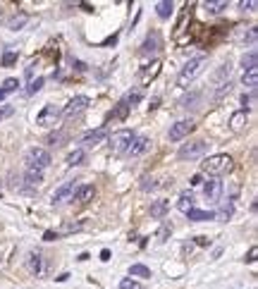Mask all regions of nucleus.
I'll use <instances>...</instances> for the list:
<instances>
[{"mask_svg":"<svg viewBox=\"0 0 258 289\" xmlns=\"http://www.w3.org/2000/svg\"><path fill=\"white\" fill-rule=\"evenodd\" d=\"M206 62H208V57L206 55H199V57H191L189 62L182 67V72H179V77H177V84L179 86H189V82H194L201 72L206 69Z\"/></svg>","mask_w":258,"mask_h":289,"instance_id":"f257e3e1","label":"nucleus"},{"mask_svg":"<svg viewBox=\"0 0 258 289\" xmlns=\"http://www.w3.org/2000/svg\"><path fill=\"white\" fill-rule=\"evenodd\" d=\"M201 170L206 175H222V172H230L232 170V158L227 153H215V155H208V160L201 163Z\"/></svg>","mask_w":258,"mask_h":289,"instance_id":"f03ea898","label":"nucleus"},{"mask_svg":"<svg viewBox=\"0 0 258 289\" xmlns=\"http://www.w3.org/2000/svg\"><path fill=\"white\" fill-rule=\"evenodd\" d=\"M24 160H27V170H46V167L53 163V158H51V153L46 151L43 146H31L24 155Z\"/></svg>","mask_w":258,"mask_h":289,"instance_id":"7ed1b4c3","label":"nucleus"},{"mask_svg":"<svg viewBox=\"0 0 258 289\" xmlns=\"http://www.w3.org/2000/svg\"><path fill=\"white\" fill-rule=\"evenodd\" d=\"M206 153H208V141L194 139V141H187V144L177 151V158H179V160H199V158H204Z\"/></svg>","mask_w":258,"mask_h":289,"instance_id":"20e7f679","label":"nucleus"},{"mask_svg":"<svg viewBox=\"0 0 258 289\" xmlns=\"http://www.w3.org/2000/svg\"><path fill=\"white\" fill-rule=\"evenodd\" d=\"M134 132L132 129H117V132H112V137H108L110 141V151L117 153V155H124L127 148H129V144L134 141Z\"/></svg>","mask_w":258,"mask_h":289,"instance_id":"39448f33","label":"nucleus"},{"mask_svg":"<svg viewBox=\"0 0 258 289\" xmlns=\"http://www.w3.org/2000/svg\"><path fill=\"white\" fill-rule=\"evenodd\" d=\"M86 108H89V98H86V96H74V98H69V100H67L65 110H60V117H65V120H72V117L82 115Z\"/></svg>","mask_w":258,"mask_h":289,"instance_id":"423d86ee","label":"nucleus"},{"mask_svg":"<svg viewBox=\"0 0 258 289\" xmlns=\"http://www.w3.org/2000/svg\"><path fill=\"white\" fill-rule=\"evenodd\" d=\"M60 120V108L57 105H46L39 115H36V124L39 127H43V129H48V127H55V122Z\"/></svg>","mask_w":258,"mask_h":289,"instance_id":"0eeeda50","label":"nucleus"},{"mask_svg":"<svg viewBox=\"0 0 258 289\" xmlns=\"http://www.w3.org/2000/svg\"><path fill=\"white\" fill-rule=\"evenodd\" d=\"M194 132V122L191 120H179V122H175L172 127H170V141H182V139H187Z\"/></svg>","mask_w":258,"mask_h":289,"instance_id":"6e6552de","label":"nucleus"},{"mask_svg":"<svg viewBox=\"0 0 258 289\" xmlns=\"http://www.w3.org/2000/svg\"><path fill=\"white\" fill-rule=\"evenodd\" d=\"M151 151V139L149 137H134V141L129 144V148L124 155H129V158H141V155H146Z\"/></svg>","mask_w":258,"mask_h":289,"instance_id":"1a4fd4ad","label":"nucleus"},{"mask_svg":"<svg viewBox=\"0 0 258 289\" xmlns=\"http://www.w3.org/2000/svg\"><path fill=\"white\" fill-rule=\"evenodd\" d=\"M204 196H206V201L217 203L222 198V182L220 179H208L204 184Z\"/></svg>","mask_w":258,"mask_h":289,"instance_id":"9d476101","label":"nucleus"},{"mask_svg":"<svg viewBox=\"0 0 258 289\" xmlns=\"http://www.w3.org/2000/svg\"><path fill=\"white\" fill-rule=\"evenodd\" d=\"M77 189V184L74 182H67V184H62V187H57L53 192V206H62V203H67L69 198H72V193Z\"/></svg>","mask_w":258,"mask_h":289,"instance_id":"9b49d317","label":"nucleus"},{"mask_svg":"<svg viewBox=\"0 0 258 289\" xmlns=\"http://www.w3.org/2000/svg\"><path fill=\"white\" fill-rule=\"evenodd\" d=\"M110 134H108V127H98V129H91V132H86L82 137V141L86 146H98L101 141H105Z\"/></svg>","mask_w":258,"mask_h":289,"instance_id":"f8f14e48","label":"nucleus"},{"mask_svg":"<svg viewBox=\"0 0 258 289\" xmlns=\"http://www.w3.org/2000/svg\"><path fill=\"white\" fill-rule=\"evenodd\" d=\"M160 34L158 31H151L149 36H146V41H144V46H141V53L144 55H153V53H158L160 50Z\"/></svg>","mask_w":258,"mask_h":289,"instance_id":"ddd939ff","label":"nucleus"},{"mask_svg":"<svg viewBox=\"0 0 258 289\" xmlns=\"http://www.w3.org/2000/svg\"><path fill=\"white\" fill-rule=\"evenodd\" d=\"M94 196H96V187H94V184H82V187H77V189H74V193H72V198H77L79 203H89Z\"/></svg>","mask_w":258,"mask_h":289,"instance_id":"4468645a","label":"nucleus"},{"mask_svg":"<svg viewBox=\"0 0 258 289\" xmlns=\"http://www.w3.org/2000/svg\"><path fill=\"white\" fill-rule=\"evenodd\" d=\"M27 268L31 275H41L43 273V256L39 253V251H31L27 258Z\"/></svg>","mask_w":258,"mask_h":289,"instance_id":"2eb2a0df","label":"nucleus"},{"mask_svg":"<svg viewBox=\"0 0 258 289\" xmlns=\"http://www.w3.org/2000/svg\"><path fill=\"white\" fill-rule=\"evenodd\" d=\"M167 210H170V203L165 201V198H155L153 203H151V218H155V220H160L167 215Z\"/></svg>","mask_w":258,"mask_h":289,"instance_id":"dca6fc26","label":"nucleus"},{"mask_svg":"<svg viewBox=\"0 0 258 289\" xmlns=\"http://www.w3.org/2000/svg\"><path fill=\"white\" fill-rule=\"evenodd\" d=\"M29 22V14L27 12H17L12 14L10 19H7V29H12V31H19V29H24Z\"/></svg>","mask_w":258,"mask_h":289,"instance_id":"f3484780","label":"nucleus"},{"mask_svg":"<svg viewBox=\"0 0 258 289\" xmlns=\"http://www.w3.org/2000/svg\"><path fill=\"white\" fill-rule=\"evenodd\" d=\"M196 203V198H194V193L191 192H182L179 193V201H177V208L182 210V213H189L191 208Z\"/></svg>","mask_w":258,"mask_h":289,"instance_id":"a211bd4d","label":"nucleus"},{"mask_svg":"<svg viewBox=\"0 0 258 289\" xmlns=\"http://www.w3.org/2000/svg\"><path fill=\"white\" fill-rule=\"evenodd\" d=\"M246 120H249V112H246V110L234 112V115H232V120H230L232 132H242V129L246 127Z\"/></svg>","mask_w":258,"mask_h":289,"instance_id":"6ab92c4d","label":"nucleus"},{"mask_svg":"<svg viewBox=\"0 0 258 289\" xmlns=\"http://www.w3.org/2000/svg\"><path fill=\"white\" fill-rule=\"evenodd\" d=\"M187 215H189L191 222H206V220H213V218H215L213 210H199V208H191Z\"/></svg>","mask_w":258,"mask_h":289,"instance_id":"aec40b11","label":"nucleus"},{"mask_svg":"<svg viewBox=\"0 0 258 289\" xmlns=\"http://www.w3.org/2000/svg\"><path fill=\"white\" fill-rule=\"evenodd\" d=\"M127 115H129V103L122 98V100H120V103L112 108V112H110V120H120V122H122V120H127Z\"/></svg>","mask_w":258,"mask_h":289,"instance_id":"412c9836","label":"nucleus"},{"mask_svg":"<svg viewBox=\"0 0 258 289\" xmlns=\"http://www.w3.org/2000/svg\"><path fill=\"white\" fill-rule=\"evenodd\" d=\"M155 12L160 19H170V14L175 12V5H172V0H160L158 5H155Z\"/></svg>","mask_w":258,"mask_h":289,"instance_id":"4be33fe9","label":"nucleus"},{"mask_svg":"<svg viewBox=\"0 0 258 289\" xmlns=\"http://www.w3.org/2000/svg\"><path fill=\"white\" fill-rule=\"evenodd\" d=\"M242 84H244V86H249V89H256V84H258V67L244 69V74H242Z\"/></svg>","mask_w":258,"mask_h":289,"instance_id":"5701e85b","label":"nucleus"},{"mask_svg":"<svg viewBox=\"0 0 258 289\" xmlns=\"http://www.w3.org/2000/svg\"><path fill=\"white\" fill-rule=\"evenodd\" d=\"M41 182H43L41 170H27V175H24V184H27V187H39Z\"/></svg>","mask_w":258,"mask_h":289,"instance_id":"b1692460","label":"nucleus"},{"mask_svg":"<svg viewBox=\"0 0 258 289\" xmlns=\"http://www.w3.org/2000/svg\"><path fill=\"white\" fill-rule=\"evenodd\" d=\"M227 7V0H210V2H204V10L208 14H220Z\"/></svg>","mask_w":258,"mask_h":289,"instance_id":"393cba45","label":"nucleus"},{"mask_svg":"<svg viewBox=\"0 0 258 289\" xmlns=\"http://www.w3.org/2000/svg\"><path fill=\"white\" fill-rule=\"evenodd\" d=\"M232 215H234V203H232V201H227V203H225V206L215 213V218H217V220H222V222L232 220Z\"/></svg>","mask_w":258,"mask_h":289,"instance_id":"a878e982","label":"nucleus"},{"mask_svg":"<svg viewBox=\"0 0 258 289\" xmlns=\"http://www.w3.org/2000/svg\"><path fill=\"white\" fill-rule=\"evenodd\" d=\"M84 158H86L84 148H74V151H69V155H67V165H82Z\"/></svg>","mask_w":258,"mask_h":289,"instance_id":"bb28decb","label":"nucleus"},{"mask_svg":"<svg viewBox=\"0 0 258 289\" xmlns=\"http://www.w3.org/2000/svg\"><path fill=\"white\" fill-rule=\"evenodd\" d=\"M65 137H67V132H65V129H60V132H53V134H48L46 144H48V146H60Z\"/></svg>","mask_w":258,"mask_h":289,"instance_id":"cd10ccee","label":"nucleus"},{"mask_svg":"<svg viewBox=\"0 0 258 289\" xmlns=\"http://www.w3.org/2000/svg\"><path fill=\"white\" fill-rule=\"evenodd\" d=\"M129 275L151 277V268H146V265H141V263H136V265H132V268H129Z\"/></svg>","mask_w":258,"mask_h":289,"instance_id":"c85d7f7f","label":"nucleus"},{"mask_svg":"<svg viewBox=\"0 0 258 289\" xmlns=\"http://www.w3.org/2000/svg\"><path fill=\"white\" fill-rule=\"evenodd\" d=\"M242 67H244V69H254V67H256V50H249V53L242 57Z\"/></svg>","mask_w":258,"mask_h":289,"instance_id":"c756f323","label":"nucleus"},{"mask_svg":"<svg viewBox=\"0 0 258 289\" xmlns=\"http://www.w3.org/2000/svg\"><path fill=\"white\" fill-rule=\"evenodd\" d=\"M43 84H46V79H43V77H36L34 82L29 84L27 94H29V96H34V94H39V91H41V89H43Z\"/></svg>","mask_w":258,"mask_h":289,"instance_id":"7c9ffc66","label":"nucleus"},{"mask_svg":"<svg viewBox=\"0 0 258 289\" xmlns=\"http://www.w3.org/2000/svg\"><path fill=\"white\" fill-rule=\"evenodd\" d=\"M14 65H17V53L5 50V53H2V67H14Z\"/></svg>","mask_w":258,"mask_h":289,"instance_id":"2f4dec72","label":"nucleus"},{"mask_svg":"<svg viewBox=\"0 0 258 289\" xmlns=\"http://www.w3.org/2000/svg\"><path fill=\"white\" fill-rule=\"evenodd\" d=\"M84 222H67L62 230H57V237H62V234H69V232H77V230H82Z\"/></svg>","mask_w":258,"mask_h":289,"instance_id":"473e14b6","label":"nucleus"},{"mask_svg":"<svg viewBox=\"0 0 258 289\" xmlns=\"http://www.w3.org/2000/svg\"><path fill=\"white\" fill-rule=\"evenodd\" d=\"M151 65H153V67H146L144 72H141V79H149V77L153 79V77L160 72V62H151Z\"/></svg>","mask_w":258,"mask_h":289,"instance_id":"72a5a7b5","label":"nucleus"},{"mask_svg":"<svg viewBox=\"0 0 258 289\" xmlns=\"http://www.w3.org/2000/svg\"><path fill=\"white\" fill-rule=\"evenodd\" d=\"M17 86H19V82H17V79H5V82H2V86H0V89H2V91H5L7 96H10L12 91H17Z\"/></svg>","mask_w":258,"mask_h":289,"instance_id":"f704fd0d","label":"nucleus"},{"mask_svg":"<svg viewBox=\"0 0 258 289\" xmlns=\"http://www.w3.org/2000/svg\"><path fill=\"white\" fill-rule=\"evenodd\" d=\"M120 289H141V285H139L136 280H132V277H127V280L120 282Z\"/></svg>","mask_w":258,"mask_h":289,"instance_id":"c9c22d12","label":"nucleus"},{"mask_svg":"<svg viewBox=\"0 0 258 289\" xmlns=\"http://www.w3.org/2000/svg\"><path fill=\"white\" fill-rule=\"evenodd\" d=\"M124 100L129 103V108H132V105H136V103L141 100V91H132V94H127V98H124Z\"/></svg>","mask_w":258,"mask_h":289,"instance_id":"e433bc0d","label":"nucleus"},{"mask_svg":"<svg viewBox=\"0 0 258 289\" xmlns=\"http://www.w3.org/2000/svg\"><path fill=\"white\" fill-rule=\"evenodd\" d=\"M256 36H258V31H256V27H251V29H249V34H246V39H244V43H249V46H254V43H256Z\"/></svg>","mask_w":258,"mask_h":289,"instance_id":"4c0bfd02","label":"nucleus"},{"mask_svg":"<svg viewBox=\"0 0 258 289\" xmlns=\"http://www.w3.org/2000/svg\"><path fill=\"white\" fill-rule=\"evenodd\" d=\"M239 10H244V12H254V10H256V0H249V2H239Z\"/></svg>","mask_w":258,"mask_h":289,"instance_id":"58836bf2","label":"nucleus"},{"mask_svg":"<svg viewBox=\"0 0 258 289\" xmlns=\"http://www.w3.org/2000/svg\"><path fill=\"white\" fill-rule=\"evenodd\" d=\"M43 239H46V241H53V239H60V237H57V232H53V230H48V232L43 234Z\"/></svg>","mask_w":258,"mask_h":289,"instance_id":"ea45409f","label":"nucleus"},{"mask_svg":"<svg viewBox=\"0 0 258 289\" xmlns=\"http://www.w3.org/2000/svg\"><path fill=\"white\" fill-rule=\"evenodd\" d=\"M256 253H258V248H256V246H251L249 256H246V261H249V263H254V261H256Z\"/></svg>","mask_w":258,"mask_h":289,"instance_id":"a19ab883","label":"nucleus"},{"mask_svg":"<svg viewBox=\"0 0 258 289\" xmlns=\"http://www.w3.org/2000/svg\"><path fill=\"white\" fill-rule=\"evenodd\" d=\"M251 100H254V96H251V94H244V96H242V105H251Z\"/></svg>","mask_w":258,"mask_h":289,"instance_id":"79ce46f5","label":"nucleus"},{"mask_svg":"<svg viewBox=\"0 0 258 289\" xmlns=\"http://www.w3.org/2000/svg\"><path fill=\"white\" fill-rule=\"evenodd\" d=\"M201 182H204V177H201V175H194V177H191V187H199Z\"/></svg>","mask_w":258,"mask_h":289,"instance_id":"37998d69","label":"nucleus"},{"mask_svg":"<svg viewBox=\"0 0 258 289\" xmlns=\"http://www.w3.org/2000/svg\"><path fill=\"white\" fill-rule=\"evenodd\" d=\"M10 115H12V108H2V110H0V120H2V117H10Z\"/></svg>","mask_w":258,"mask_h":289,"instance_id":"c03bdc74","label":"nucleus"},{"mask_svg":"<svg viewBox=\"0 0 258 289\" xmlns=\"http://www.w3.org/2000/svg\"><path fill=\"white\" fill-rule=\"evenodd\" d=\"M101 258H103V261H110V251L108 248H103V251H101Z\"/></svg>","mask_w":258,"mask_h":289,"instance_id":"a18cd8bd","label":"nucleus"},{"mask_svg":"<svg viewBox=\"0 0 258 289\" xmlns=\"http://www.w3.org/2000/svg\"><path fill=\"white\" fill-rule=\"evenodd\" d=\"M74 65H77V69H79V72H86V65H84V62H74Z\"/></svg>","mask_w":258,"mask_h":289,"instance_id":"49530a36","label":"nucleus"},{"mask_svg":"<svg viewBox=\"0 0 258 289\" xmlns=\"http://www.w3.org/2000/svg\"><path fill=\"white\" fill-rule=\"evenodd\" d=\"M5 98H7V94H5V91H2V89H0V103H2V100H5Z\"/></svg>","mask_w":258,"mask_h":289,"instance_id":"de8ad7c7","label":"nucleus"},{"mask_svg":"<svg viewBox=\"0 0 258 289\" xmlns=\"http://www.w3.org/2000/svg\"><path fill=\"white\" fill-rule=\"evenodd\" d=\"M0 19H2V7H0Z\"/></svg>","mask_w":258,"mask_h":289,"instance_id":"09e8293b","label":"nucleus"}]
</instances>
